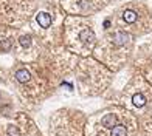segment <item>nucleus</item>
I'll return each instance as SVG.
<instances>
[{
	"instance_id": "10",
	"label": "nucleus",
	"mask_w": 152,
	"mask_h": 136,
	"mask_svg": "<svg viewBox=\"0 0 152 136\" xmlns=\"http://www.w3.org/2000/svg\"><path fill=\"white\" fill-rule=\"evenodd\" d=\"M8 133H10V136H12V135H17V130H16L14 127H10V128H8Z\"/></svg>"
},
{
	"instance_id": "11",
	"label": "nucleus",
	"mask_w": 152,
	"mask_h": 136,
	"mask_svg": "<svg viewBox=\"0 0 152 136\" xmlns=\"http://www.w3.org/2000/svg\"><path fill=\"white\" fill-rule=\"evenodd\" d=\"M2 48H3V50H8V48H10V40H6V42H3Z\"/></svg>"
},
{
	"instance_id": "6",
	"label": "nucleus",
	"mask_w": 152,
	"mask_h": 136,
	"mask_svg": "<svg viewBox=\"0 0 152 136\" xmlns=\"http://www.w3.org/2000/svg\"><path fill=\"white\" fill-rule=\"evenodd\" d=\"M112 136H126V127L124 125H115L112 128Z\"/></svg>"
},
{
	"instance_id": "4",
	"label": "nucleus",
	"mask_w": 152,
	"mask_h": 136,
	"mask_svg": "<svg viewBox=\"0 0 152 136\" xmlns=\"http://www.w3.org/2000/svg\"><path fill=\"white\" fill-rule=\"evenodd\" d=\"M16 79L19 80V82H28L30 80V73L26 70H19L16 73Z\"/></svg>"
},
{
	"instance_id": "7",
	"label": "nucleus",
	"mask_w": 152,
	"mask_h": 136,
	"mask_svg": "<svg viewBox=\"0 0 152 136\" xmlns=\"http://www.w3.org/2000/svg\"><path fill=\"white\" fill-rule=\"evenodd\" d=\"M124 20H126L127 23H134L135 20H137V14L134 11H124V14H123Z\"/></svg>"
},
{
	"instance_id": "2",
	"label": "nucleus",
	"mask_w": 152,
	"mask_h": 136,
	"mask_svg": "<svg viewBox=\"0 0 152 136\" xmlns=\"http://www.w3.org/2000/svg\"><path fill=\"white\" fill-rule=\"evenodd\" d=\"M102 125L104 127H113L115 124H116V116L113 113H109V114H106L104 118H102Z\"/></svg>"
},
{
	"instance_id": "8",
	"label": "nucleus",
	"mask_w": 152,
	"mask_h": 136,
	"mask_svg": "<svg viewBox=\"0 0 152 136\" xmlns=\"http://www.w3.org/2000/svg\"><path fill=\"white\" fill-rule=\"evenodd\" d=\"M132 101H134V104H135L137 107H143V105H144V102H146V99H144L143 94H134Z\"/></svg>"
},
{
	"instance_id": "5",
	"label": "nucleus",
	"mask_w": 152,
	"mask_h": 136,
	"mask_svg": "<svg viewBox=\"0 0 152 136\" xmlns=\"http://www.w3.org/2000/svg\"><path fill=\"white\" fill-rule=\"evenodd\" d=\"M127 39H129V36L126 33H118L115 36V39H113V42L116 43V45H123V43H126L127 42Z\"/></svg>"
},
{
	"instance_id": "1",
	"label": "nucleus",
	"mask_w": 152,
	"mask_h": 136,
	"mask_svg": "<svg viewBox=\"0 0 152 136\" xmlns=\"http://www.w3.org/2000/svg\"><path fill=\"white\" fill-rule=\"evenodd\" d=\"M37 23H39V26H42V28H48V26L51 25L50 14H47V12H39L37 14Z\"/></svg>"
},
{
	"instance_id": "3",
	"label": "nucleus",
	"mask_w": 152,
	"mask_h": 136,
	"mask_svg": "<svg viewBox=\"0 0 152 136\" xmlns=\"http://www.w3.org/2000/svg\"><path fill=\"white\" fill-rule=\"evenodd\" d=\"M79 39L82 40V42H93L95 34H93L92 30H84V31L79 33Z\"/></svg>"
},
{
	"instance_id": "9",
	"label": "nucleus",
	"mask_w": 152,
	"mask_h": 136,
	"mask_svg": "<svg viewBox=\"0 0 152 136\" xmlns=\"http://www.w3.org/2000/svg\"><path fill=\"white\" fill-rule=\"evenodd\" d=\"M30 43H31V37L30 36L20 37V45H22V46H30Z\"/></svg>"
}]
</instances>
